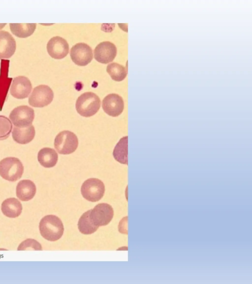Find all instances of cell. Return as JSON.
Masks as SVG:
<instances>
[{
  "label": "cell",
  "mask_w": 252,
  "mask_h": 284,
  "mask_svg": "<svg viewBox=\"0 0 252 284\" xmlns=\"http://www.w3.org/2000/svg\"><path fill=\"white\" fill-rule=\"evenodd\" d=\"M40 234L46 240L54 242L60 239L63 235L64 227L62 220L53 214L43 217L39 222Z\"/></svg>",
  "instance_id": "1"
},
{
  "label": "cell",
  "mask_w": 252,
  "mask_h": 284,
  "mask_svg": "<svg viewBox=\"0 0 252 284\" xmlns=\"http://www.w3.org/2000/svg\"><path fill=\"white\" fill-rule=\"evenodd\" d=\"M100 100L97 95L92 92H87L78 98L75 107L80 115L88 117L98 111L100 107Z\"/></svg>",
  "instance_id": "2"
},
{
  "label": "cell",
  "mask_w": 252,
  "mask_h": 284,
  "mask_svg": "<svg viewBox=\"0 0 252 284\" xmlns=\"http://www.w3.org/2000/svg\"><path fill=\"white\" fill-rule=\"evenodd\" d=\"M24 172L21 161L16 157H7L0 161V176L9 181L19 179Z\"/></svg>",
  "instance_id": "3"
},
{
  "label": "cell",
  "mask_w": 252,
  "mask_h": 284,
  "mask_svg": "<svg viewBox=\"0 0 252 284\" xmlns=\"http://www.w3.org/2000/svg\"><path fill=\"white\" fill-rule=\"evenodd\" d=\"M78 145L77 136L74 133L68 130L60 132L54 140V147L61 154H69L74 152Z\"/></svg>",
  "instance_id": "4"
},
{
  "label": "cell",
  "mask_w": 252,
  "mask_h": 284,
  "mask_svg": "<svg viewBox=\"0 0 252 284\" xmlns=\"http://www.w3.org/2000/svg\"><path fill=\"white\" fill-rule=\"evenodd\" d=\"M81 192L87 200L95 202L100 200L104 195L105 186L103 182L96 178H90L82 184Z\"/></svg>",
  "instance_id": "5"
},
{
  "label": "cell",
  "mask_w": 252,
  "mask_h": 284,
  "mask_svg": "<svg viewBox=\"0 0 252 284\" xmlns=\"http://www.w3.org/2000/svg\"><path fill=\"white\" fill-rule=\"evenodd\" d=\"M54 93L51 88L46 85L35 87L29 98V104L35 107H42L49 105L53 101Z\"/></svg>",
  "instance_id": "6"
},
{
  "label": "cell",
  "mask_w": 252,
  "mask_h": 284,
  "mask_svg": "<svg viewBox=\"0 0 252 284\" xmlns=\"http://www.w3.org/2000/svg\"><path fill=\"white\" fill-rule=\"evenodd\" d=\"M34 118L33 108L27 106H21L14 108L9 114V118L17 127L25 128L32 124Z\"/></svg>",
  "instance_id": "7"
},
{
  "label": "cell",
  "mask_w": 252,
  "mask_h": 284,
  "mask_svg": "<svg viewBox=\"0 0 252 284\" xmlns=\"http://www.w3.org/2000/svg\"><path fill=\"white\" fill-rule=\"evenodd\" d=\"M114 215V211L111 205L107 203H100L91 209L90 219L93 223L98 227L109 223Z\"/></svg>",
  "instance_id": "8"
},
{
  "label": "cell",
  "mask_w": 252,
  "mask_h": 284,
  "mask_svg": "<svg viewBox=\"0 0 252 284\" xmlns=\"http://www.w3.org/2000/svg\"><path fill=\"white\" fill-rule=\"evenodd\" d=\"M70 55L72 61L79 66L87 65L93 58L92 49L83 42L78 43L73 46L70 50Z\"/></svg>",
  "instance_id": "9"
},
{
  "label": "cell",
  "mask_w": 252,
  "mask_h": 284,
  "mask_svg": "<svg viewBox=\"0 0 252 284\" xmlns=\"http://www.w3.org/2000/svg\"><path fill=\"white\" fill-rule=\"evenodd\" d=\"M117 55L115 45L108 41L99 43L94 50V57L98 62L108 64L113 61Z\"/></svg>",
  "instance_id": "10"
},
{
  "label": "cell",
  "mask_w": 252,
  "mask_h": 284,
  "mask_svg": "<svg viewBox=\"0 0 252 284\" xmlns=\"http://www.w3.org/2000/svg\"><path fill=\"white\" fill-rule=\"evenodd\" d=\"M102 107L104 111L112 117L120 115L124 108V102L122 97L115 93L107 95L103 100Z\"/></svg>",
  "instance_id": "11"
},
{
  "label": "cell",
  "mask_w": 252,
  "mask_h": 284,
  "mask_svg": "<svg viewBox=\"0 0 252 284\" xmlns=\"http://www.w3.org/2000/svg\"><path fill=\"white\" fill-rule=\"evenodd\" d=\"M49 55L55 59L64 58L68 53L69 45L66 40L59 36L52 37L47 44Z\"/></svg>",
  "instance_id": "12"
},
{
  "label": "cell",
  "mask_w": 252,
  "mask_h": 284,
  "mask_svg": "<svg viewBox=\"0 0 252 284\" xmlns=\"http://www.w3.org/2000/svg\"><path fill=\"white\" fill-rule=\"evenodd\" d=\"M32 89V85L28 78L18 76L13 78L10 89L11 95L18 99L26 98Z\"/></svg>",
  "instance_id": "13"
},
{
  "label": "cell",
  "mask_w": 252,
  "mask_h": 284,
  "mask_svg": "<svg viewBox=\"0 0 252 284\" xmlns=\"http://www.w3.org/2000/svg\"><path fill=\"white\" fill-rule=\"evenodd\" d=\"M16 41L7 31H0V59L10 58L15 53Z\"/></svg>",
  "instance_id": "14"
},
{
  "label": "cell",
  "mask_w": 252,
  "mask_h": 284,
  "mask_svg": "<svg viewBox=\"0 0 252 284\" xmlns=\"http://www.w3.org/2000/svg\"><path fill=\"white\" fill-rule=\"evenodd\" d=\"M36 188L35 184L31 180L20 181L16 186L17 197L22 201H28L34 196Z\"/></svg>",
  "instance_id": "15"
},
{
  "label": "cell",
  "mask_w": 252,
  "mask_h": 284,
  "mask_svg": "<svg viewBox=\"0 0 252 284\" xmlns=\"http://www.w3.org/2000/svg\"><path fill=\"white\" fill-rule=\"evenodd\" d=\"M35 134L34 127L32 125L25 128L14 127L12 136L13 140L17 143L25 144L31 142Z\"/></svg>",
  "instance_id": "16"
},
{
  "label": "cell",
  "mask_w": 252,
  "mask_h": 284,
  "mask_svg": "<svg viewBox=\"0 0 252 284\" xmlns=\"http://www.w3.org/2000/svg\"><path fill=\"white\" fill-rule=\"evenodd\" d=\"M3 214L10 218L19 216L22 211L21 202L16 198H9L3 201L1 206Z\"/></svg>",
  "instance_id": "17"
},
{
  "label": "cell",
  "mask_w": 252,
  "mask_h": 284,
  "mask_svg": "<svg viewBox=\"0 0 252 284\" xmlns=\"http://www.w3.org/2000/svg\"><path fill=\"white\" fill-rule=\"evenodd\" d=\"M37 159L41 166L45 168H51L56 165L58 160V155L53 148L44 147L41 149L37 155Z\"/></svg>",
  "instance_id": "18"
},
{
  "label": "cell",
  "mask_w": 252,
  "mask_h": 284,
  "mask_svg": "<svg viewBox=\"0 0 252 284\" xmlns=\"http://www.w3.org/2000/svg\"><path fill=\"white\" fill-rule=\"evenodd\" d=\"M127 136L122 138L116 145L113 152L115 159L123 164H127Z\"/></svg>",
  "instance_id": "19"
},
{
  "label": "cell",
  "mask_w": 252,
  "mask_h": 284,
  "mask_svg": "<svg viewBox=\"0 0 252 284\" xmlns=\"http://www.w3.org/2000/svg\"><path fill=\"white\" fill-rule=\"evenodd\" d=\"M10 29L13 35L21 38H26L31 36L34 32L36 24H10Z\"/></svg>",
  "instance_id": "20"
},
{
  "label": "cell",
  "mask_w": 252,
  "mask_h": 284,
  "mask_svg": "<svg viewBox=\"0 0 252 284\" xmlns=\"http://www.w3.org/2000/svg\"><path fill=\"white\" fill-rule=\"evenodd\" d=\"M90 210H89L80 217L78 222V228L79 231L85 235H89L94 233L98 228V226L94 225L92 222L90 217Z\"/></svg>",
  "instance_id": "21"
},
{
  "label": "cell",
  "mask_w": 252,
  "mask_h": 284,
  "mask_svg": "<svg viewBox=\"0 0 252 284\" xmlns=\"http://www.w3.org/2000/svg\"><path fill=\"white\" fill-rule=\"evenodd\" d=\"M106 71L111 78L116 81L123 80L127 73L126 68L115 62L107 65Z\"/></svg>",
  "instance_id": "22"
},
{
  "label": "cell",
  "mask_w": 252,
  "mask_h": 284,
  "mask_svg": "<svg viewBox=\"0 0 252 284\" xmlns=\"http://www.w3.org/2000/svg\"><path fill=\"white\" fill-rule=\"evenodd\" d=\"M12 129V125L10 120L4 116L0 115V140L9 137Z\"/></svg>",
  "instance_id": "23"
},
{
  "label": "cell",
  "mask_w": 252,
  "mask_h": 284,
  "mask_svg": "<svg viewBox=\"0 0 252 284\" xmlns=\"http://www.w3.org/2000/svg\"><path fill=\"white\" fill-rule=\"evenodd\" d=\"M42 250V247L40 243L34 239H28L22 242L18 247V250Z\"/></svg>",
  "instance_id": "24"
}]
</instances>
